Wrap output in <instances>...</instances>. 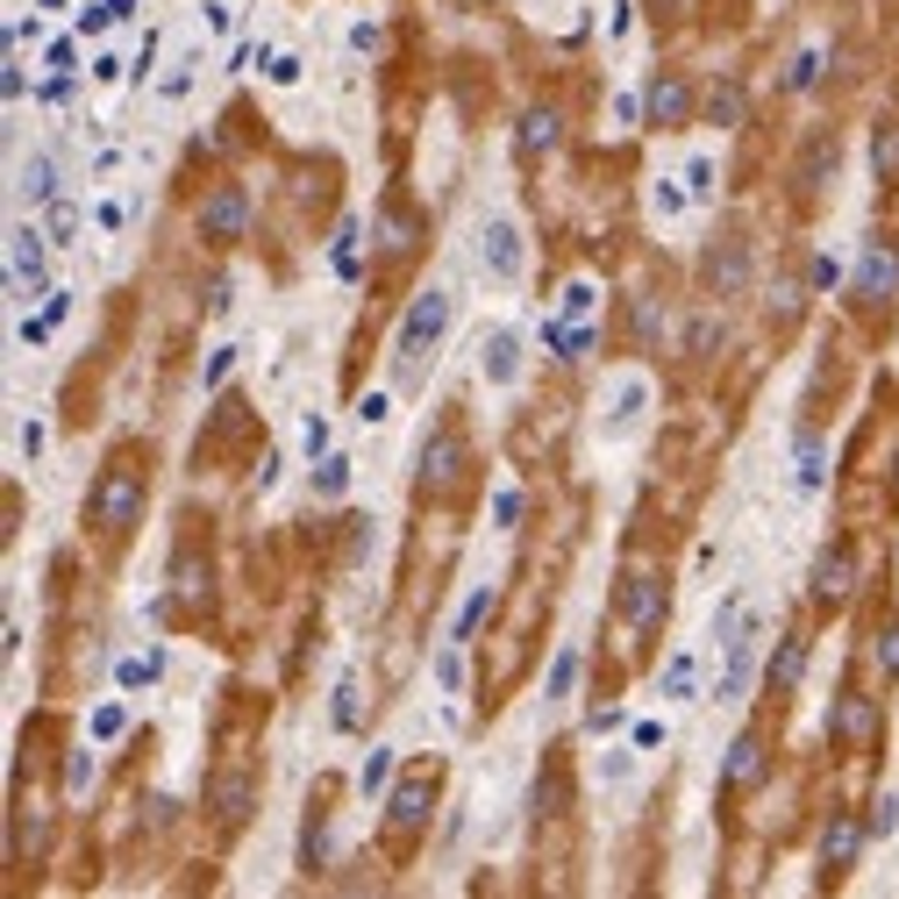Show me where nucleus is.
Masks as SVG:
<instances>
[{"mask_svg": "<svg viewBox=\"0 0 899 899\" xmlns=\"http://www.w3.org/2000/svg\"><path fill=\"white\" fill-rule=\"evenodd\" d=\"M864 721H871V714H864V699H843V714H835V728H843V736H857Z\"/></svg>", "mask_w": 899, "mask_h": 899, "instance_id": "35", "label": "nucleus"}, {"mask_svg": "<svg viewBox=\"0 0 899 899\" xmlns=\"http://www.w3.org/2000/svg\"><path fill=\"white\" fill-rule=\"evenodd\" d=\"M108 22H115V8H86V14H79V29H86V36H100Z\"/></svg>", "mask_w": 899, "mask_h": 899, "instance_id": "41", "label": "nucleus"}, {"mask_svg": "<svg viewBox=\"0 0 899 899\" xmlns=\"http://www.w3.org/2000/svg\"><path fill=\"white\" fill-rule=\"evenodd\" d=\"M571 678H578V650H564V657L550 664V699H564V693H571Z\"/></svg>", "mask_w": 899, "mask_h": 899, "instance_id": "22", "label": "nucleus"}, {"mask_svg": "<svg viewBox=\"0 0 899 899\" xmlns=\"http://www.w3.org/2000/svg\"><path fill=\"white\" fill-rule=\"evenodd\" d=\"M336 728H357V678H343L336 693Z\"/></svg>", "mask_w": 899, "mask_h": 899, "instance_id": "29", "label": "nucleus"}, {"mask_svg": "<svg viewBox=\"0 0 899 899\" xmlns=\"http://www.w3.org/2000/svg\"><path fill=\"white\" fill-rule=\"evenodd\" d=\"M429 792H436V779H407L393 792V828H415V821L429 814Z\"/></svg>", "mask_w": 899, "mask_h": 899, "instance_id": "10", "label": "nucleus"}, {"mask_svg": "<svg viewBox=\"0 0 899 899\" xmlns=\"http://www.w3.org/2000/svg\"><path fill=\"white\" fill-rule=\"evenodd\" d=\"M635 750H664V728L657 721H635Z\"/></svg>", "mask_w": 899, "mask_h": 899, "instance_id": "40", "label": "nucleus"}, {"mask_svg": "<svg viewBox=\"0 0 899 899\" xmlns=\"http://www.w3.org/2000/svg\"><path fill=\"white\" fill-rule=\"evenodd\" d=\"M51 179H57L51 158H29V164H22V193H29V201H51V193H57Z\"/></svg>", "mask_w": 899, "mask_h": 899, "instance_id": "17", "label": "nucleus"}, {"mask_svg": "<svg viewBox=\"0 0 899 899\" xmlns=\"http://www.w3.org/2000/svg\"><path fill=\"white\" fill-rule=\"evenodd\" d=\"M828 479V457H821V436H800V493H821Z\"/></svg>", "mask_w": 899, "mask_h": 899, "instance_id": "15", "label": "nucleus"}, {"mask_svg": "<svg viewBox=\"0 0 899 899\" xmlns=\"http://www.w3.org/2000/svg\"><path fill=\"white\" fill-rule=\"evenodd\" d=\"M693 672H699V664H693V650H678V657H672V664H664V678H657V693H664V699H693Z\"/></svg>", "mask_w": 899, "mask_h": 899, "instance_id": "14", "label": "nucleus"}, {"mask_svg": "<svg viewBox=\"0 0 899 899\" xmlns=\"http://www.w3.org/2000/svg\"><path fill=\"white\" fill-rule=\"evenodd\" d=\"M94 736H100V742L121 736V707H100V714H94Z\"/></svg>", "mask_w": 899, "mask_h": 899, "instance_id": "39", "label": "nucleus"}, {"mask_svg": "<svg viewBox=\"0 0 899 899\" xmlns=\"http://www.w3.org/2000/svg\"><path fill=\"white\" fill-rule=\"evenodd\" d=\"M614 407H621V415H614V421H621V429H629V421H635V415H643V378H629V386H621V400H614Z\"/></svg>", "mask_w": 899, "mask_h": 899, "instance_id": "24", "label": "nucleus"}, {"mask_svg": "<svg viewBox=\"0 0 899 899\" xmlns=\"http://www.w3.org/2000/svg\"><path fill=\"white\" fill-rule=\"evenodd\" d=\"M557 136H564V121L550 108H528L522 115V150H557Z\"/></svg>", "mask_w": 899, "mask_h": 899, "instance_id": "13", "label": "nucleus"}, {"mask_svg": "<svg viewBox=\"0 0 899 899\" xmlns=\"http://www.w3.org/2000/svg\"><path fill=\"white\" fill-rule=\"evenodd\" d=\"M685 186H693V201H714V164L693 158V164H685Z\"/></svg>", "mask_w": 899, "mask_h": 899, "instance_id": "23", "label": "nucleus"}, {"mask_svg": "<svg viewBox=\"0 0 899 899\" xmlns=\"http://www.w3.org/2000/svg\"><path fill=\"white\" fill-rule=\"evenodd\" d=\"M899 286V250L892 243H864V265H857V293L864 300H886Z\"/></svg>", "mask_w": 899, "mask_h": 899, "instance_id": "4", "label": "nucleus"}, {"mask_svg": "<svg viewBox=\"0 0 899 899\" xmlns=\"http://www.w3.org/2000/svg\"><path fill=\"white\" fill-rule=\"evenodd\" d=\"M386 779H393V750H372V757H364V771H357V785H364V792H378Z\"/></svg>", "mask_w": 899, "mask_h": 899, "instance_id": "21", "label": "nucleus"}, {"mask_svg": "<svg viewBox=\"0 0 899 899\" xmlns=\"http://www.w3.org/2000/svg\"><path fill=\"white\" fill-rule=\"evenodd\" d=\"M485 378H493V386H507V378H514V336L485 343Z\"/></svg>", "mask_w": 899, "mask_h": 899, "instance_id": "16", "label": "nucleus"}, {"mask_svg": "<svg viewBox=\"0 0 899 899\" xmlns=\"http://www.w3.org/2000/svg\"><path fill=\"white\" fill-rule=\"evenodd\" d=\"M215 800H222V814H228V821H243V800H250V792H243L236 779H222V785H215Z\"/></svg>", "mask_w": 899, "mask_h": 899, "instance_id": "30", "label": "nucleus"}, {"mask_svg": "<svg viewBox=\"0 0 899 899\" xmlns=\"http://www.w3.org/2000/svg\"><path fill=\"white\" fill-rule=\"evenodd\" d=\"M86 785H94V757H72L65 764V792H86Z\"/></svg>", "mask_w": 899, "mask_h": 899, "instance_id": "32", "label": "nucleus"}, {"mask_svg": "<svg viewBox=\"0 0 899 899\" xmlns=\"http://www.w3.org/2000/svg\"><path fill=\"white\" fill-rule=\"evenodd\" d=\"M800 672H806V643H785V650H779V664H771V685H792Z\"/></svg>", "mask_w": 899, "mask_h": 899, "instance_id": "19", "label": "nucleus"}, {"mask_svg": "<svg viewBox=\"0 0 899 899\" xmlns=\"http://www.w3.org/2000/svg\"><path fill=\"white\" fill-rule=\"evenodd\" d=\"M14 293H36V286H43V228H14Z\"/></svg>", "mask_w": 899, "mask_h": 899, "instance_id": "6", "label": "nucleus"}, {"mask_svg": "<svg viewBox=\"0 0 899 899\" xmlns=\"http://www.w3.org/2000/svg\"><path fill=\"white\" fill-rule=\"evenodd\" d=\"M243 222H250V201H243L236 186L215 193V201L201 207V228H207V236H222V243H236V236H243Z\"/></svg>", "mask_w": 899, "mask_h": 899, "instance_id": "5", "label": "nucleus"}, {"mask_svg": "<svg viewBox=\"0 0 899 899\" xmlns=\"http://www.w3.org/2000/svg\"><path fill=\"white\" fill-rule=\"evenodd\" d=\"M443 329H450V293H421L415 308H407V322H400V343H393V372L421 378V357L443 343Z\"/></svg>", "mask_w": 899, "mask_h": 899, "instance_id": "1", "label": "nucleus"}, {"mask_svg": "<svg viewBox=\"0 0 899 899\" xmlns=\"http://www.w3.org/2000/svg\"><path fill=\"white\" fill-rule=\"evenodd\" d=\"M479 271H485V279H514V271H522V236H514V222H485Z\"/></svg>", "mask_w": 899, "mask_h": 899, "instance_id": "3", "label": "nucleus"}, {"mask_svg": "<svg viewBox=\"0 0 899 899\" xmlns=\"http://www.w3.org/2000/svg\"><path fill=\"white\" fill-rule=\"evenodd\" d=\"M736 108H742V94H736V86H721V94H714V121H736Z\"/></svg>", "mask_w": 899, "mask_h": 899, "instance_id": "38", "label": "nucleus"}, {"mask_svg": "<svg viewBox=\"0 0 899 899\" xmlns=\"http://www.w3.org/2000/svg\"><path fill=\"white\" fill-rule=\"evenodd\" d=\"M757 771H764V742L757 736H736V750H728V785H757Z\"/></svg>", "mask_w": 899, "mask_h": 899, "instance_id": "11", "label": "nucleus"}, {"mask_svg": "<svg viewBox=\"0 0 899 899\" xmlns=\"http://www.w3.org/2000/svg\"><path fill=\"white\" fill-rule=\"evenodd\" d=\"M871 657H878V672H886V678H899V629H878L871 635Z\"/></svg>", "mask_w": 899, "mask_h": 899, "instance_id": "20", "label": "nucleus"}, {"mask_svg": "<svg viewBox=\"0 0 899 899\" xmlns=\"http://www.w3.org/2000/svg\"><path fill=\"white\" fill-rule=\"evenodd\" d=\"M136 514H143V479H136V471H108V479L94 485V522L100 528H129Z\"/></svg>", "mask_w": 899, "mask_h": 899, "instance_id": "2", "label": "nucleus"}, {"mask_svg": "<svg viewBox=\"0 0 899 899\" xmlns=\"http://www.w3.org/2000/svg\"><path fill=\"white\" fill-rule=\"evenodd\" d=\"M592 308H600V300H592V286H571V293H564V314H571V322H586Z\"/></svg>", "mask_w": 899, "mask_h": 899, "instance_id": "31", "label": "nucleus"}, {"mask_svg": "<svg viewBox=\"0 0 899 899\" xmlns=\"http://www.w3.org/2000/svg\"><path fill=\"white\" fill-rule=\"evenodd\" d=\"M757 643H764L757 629H742L736 643H728V678H721V699H736L742 685H750V672H757Z\"/></svg>", "mask_w": 899, "mask_h": 899, "instance_id": "7", "label": "nucleus"}, {"mask_svg": "<svg viewBox=\"0 0 899 899\" xmlns=\"http://www.w3.org/2000/svg\"><path fill=\"white\" fill-rule=\"evenodd\" d=\"M300 443H308V457H329V421H322V415H308V429H300Z\"/></svg>", "mask_w": 899, "mask_h": 899, "instance_id": "28", "label": "nucleus"}, {"mask_svg": "<svg viewBox=\"0 0 899 899\" xmlns=\"http://www.w3.org/2000/svg\"><path fill=\"white\" fill-rule=\"evenodd\" d=\"M436 678H443V685L464 678V650H443V657H436Z\"/></svg>", "mask_w": 899, "mask_h": 899, "instance_id": "36", "label": "nucleus"}, {"mask_svg": "<svg viewBox=\"0 0 899 899\" xmlns=\"http://www.w3.org/2000/svg\"><path fill=\"white\" fill-rule=\"evenodd\" d=\"M849 578H857L849 550H828V557L814 564V592H821V600H849Z\"/></svg>", "mask_w": 899, "mask_h": 899, "instance_id": "8", "label": "nucleus"}, {"mask_svg": "<svg viewBox=\"0 0 899 899\" xmlns=\"http://www.w3.org/2000/svg\"><path fill=\"white\" fill-rule=\"evenodd\" d=\"M485 607H493V600H485V592H471V600H464V614H457V643H464V635H471V629H479V621H485Z\"/></svg>", "mask_w": 899, "mask_h": 899, "instance_id": "26", "label": "nucleus"}, {"mask_svg": "<svg viewBox=\"0 0 899 899\" xmlns=\"http://www.w3.org/2000/svg\"><path fill=\"white\" fill-rule=\"evenodd\" d=\"M357 421H364V429H372V421H386V393H364V400H357Z\"/></svg>", "mask_w": 899, "mask_h": 899, "instance_id": "37", "label": "nucleus"}, {"mask_svg": "<svg viewBox=\"0 0 899 899\" xmlns=\"http://www.w3.org/2000/svg\"><path fill=\"white\" fill-rule=\"evenodd\" d=\"M150 678H158V657H129L121 664V685H150Z\"/></svg>", "mask_w": 899, "mask_h": 899, "instance_id": "33", "label": "nucleus"}, {"mask_svg": "<svg viewBox=\"0 0 899 899\" xmlns=\"http://www.w3.org/2000/svg\"><path fill=\"white\" fill-rule=\"evenodd\" d=\"M806 279H814V286H821V293H828V286H835V279H843V265H835V257H828V250H821V257H814V271H806Z\"/></svg>", "mask_w": 899, "mask_h": 899, "instance_id": "34", "label": "nucleus"}, {"mask_svg": "<svg viewBox=\"0 0 899 899\" xmlns=\"http://www.w3.org/2000/svg\"><path fill=\"white\" fill-rule=\"evenodd\" d=\"M814 65H821L814 51H800V57H792V72H785V86H792V94H806V86H814Z\"/></svg>", "mask_w": 899, "mask_h": 899, "instance_id": "25", "label": "nucleus"}, {"mask_svg": "<svg viewBox=\"0 0 899 899\" xmlns=\"http://www.w3.org/2000/svg\"><path fill=\"white\" fill-rule=\"evenodd\" d=\"M857 843H864V828H857V821H828V835H821V864H828V871H843V864L849 857H857Z\"/></svg>", "mask_w": 899, "mask_h": 899, "instance_id": "9", "label": "nucleus"}, {"mask_svg": "<svg viewBox=\"0 0 899 899\" xmlns=\"http://www.w3.org/2000/svg\"><path fill=\"white\" fill-rule=\"evenodd\" d=\"M51 236H57V243L79 236V207H72V201H57V207H51Z\"/></svg>", "mask_w": 899, "mask_h": 899, "instance_id": "27", "label": "nucleus"}, {"mask_svg": "<svg viewBox=\"0 0 899 899\" xmlns=\"http://www.w3.org/2000/svg\"><path fill=\"white\" fill-rule=\"evenodd\" d=\"M643 108H650V121H657V129H672V121L685 115V86H678V79H657Z\"/></svg>", "mask_w": 899, "mask_h": 899, "instance_id": "12", "label": "nucleus"}, {"mask_svg": "<svg viewBox=\"0 0 899 899\" xmlns=\"http://www.w3.org/2000/svg\"><path fill=\"white\" fill-rule=\"evenodd\" d=\"M343 485H350V464H343V457H322V464H314V493H322V500H336Z\"/></svg>", "mask_w": 899, "mask_h": 899, "instance_id": "18", "label": "nucleus"}]
</instances>
